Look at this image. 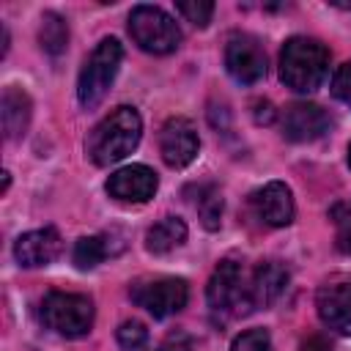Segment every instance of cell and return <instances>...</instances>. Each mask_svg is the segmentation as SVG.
<instances>
[{"instance_id":"obj_21","label":"cell","mask_w":351,"mask_h":351,"mask_svg":"<svg viewBox=\"0 0 351 351\" xmlns=\"http://www.w3.org/2000/svg\"><path fill=\"white\" fill-rule=\"evenodd\" d=\"M115 340L121 346V351H145L148 348V329L143 321H123L115 332Z\"/></svg>"},{"instance_id":"obj_12","label":"cell","mask_w":351,"mask_h":351,"mask_svg":"<svg viewBox=\"0 0 351 351\" xmlns=\"http://www.w3.org/2000/svg\"><path fill=\"white\" fill-rule=\"evenodd\" d=\"M252 214L269 228H285L293 219V195L282 181H269L250 195Z\"/></svg>"},{"instance_id":"obj_26","label":"cell","mask_w":351,"mask_h":351,"mask_svg":"<svg viewBox=\"0 0 351 351\" xmlns=\"http://www.w3.org/2000/svg\"><path fill=\"white\" fill-rule=\"evenodd\" d=\"M299 351H332V346L324 335H310L299 343Z\"/></svg>"},{"instance_id":"obj_10","label":"cell","mask_w":351,"mask_h":351,"mask_svg":"<svg viewBox=\"0 0 351 351\" xmlns=\"http://www.w3.org/2000/svg\"><path fill=\"white\" fill-rule=\"evenodd\" d=\"M329 112L310 101H296L282 112V134L291 143H313L329 132Z\"/></svg>"},{"instance_id":"obj_11","label":"cell","mask_w":351,"mask_h":351,"mask_svg":"<svg viewBox=\"0 0 351 351\" xmlns=\"http://www.w3.org/2000/svg\"><path fill=\"white\" fill-rule=\"evenodd\" d=\"M156 186L159 178L148 165H126L107 178V192L118 203H148Z\"/></svg>"},{"instance_id":"obj_17","label":"cell","mask_w":351,"mask_h":351,"mask_svg":"<svg viewBox=\"0 0 351 351\" xmlns=\"http://www.w3.org/2000/svg\"><path fill=\"white\" fill-rule=\"evenodd\" d=\"M184 241H186V225H184V219H178V217H165V219H159L156 225H151L148 233H145V247H148V252H154V255L173 252V250L181 247Z\"/></svg>"},{"instance_id":"obj_22","label":"cell","mask_w":351,"mask_h":351,"mask_svg":"<svg viewBox=\"0 0 351 351\" xmlns=\"http://www.w3.org/2000/svg\"><path fill=\"white\" fill-rule=\"evenodd\" d=\"M176 11L186 22H192L195 27H206L211 14H214V3H208V0H184V3H176Z\"/></svg>"},{"instance_id":"obj_16","label":"cell","mask_w":351,"mask_h":351,"mask_svg":"<svg viewBox=\"0 0 351 351\" xmlns=\"http://www.w3.org/2000/svg\"><path fill=\"white\" fill-rule=\"evenodd\" d=\"M30 96L16 88V85H8L3 90V101H0V115H3V132H5V140H19L25 132H27V123H30Z\"/></svg>"},{"instance_id":"obj_19","label":"cell","mask_w":351,"mask_h":351,"mask_svg":"<svg viewBox=\"0 0 351 351\" xmlns=\"http://www.w3.org/2000/svg\"><path fill=\"white\" fill-rule=\"evenodd\" d=\"M195 192L197 195H195L192 206H195L203 228L206 230H217L219 228V219H222V195H219V189L211 186V184H200Z\"/></svg>"},{"instance_id":"obj_8","label":"cell","mask_w":351,"mask_h":351,"mask_svg":"<svg viewBox=\"0 0 351 351\" xmlns=\"http://www.w3.org/2000/svg\"><path fill=\"white\" fill-rule=\"evenodd\" d=\"M225 69L241 85H255L266 77V52L255 36L236 33L225 44Z\"/></svg>"},{"instance_id":"obj_5","label":"cell","mask_w":351,"mask_h":351,"mask_svg":"<svg viewBox=\"0 0 351 351\" xmlns=\"http://www.w3.org/2000/svg\"><path fill=\"white\" fill-rule=\"evenodd\" d=\"M129 36L143 52H151V55H167L181 41V30H178L176 19L156 5H134L132 8Z\"/></svg>"},{"instance_id":"obj_7","label":"cell","mask_w":351,"mask_h":351,"mask_svg":"<svg viewBox=\"0 0 351 351\" xmlns=\"http://www.w3.org/2000/svg\"><path fill=\"white\" fill-rule=\"evenodd\" d=\"M129 296L134 304L145 307L154 318L176 315L186 307L189 288L178 277H156V280H140L129 288Z\"/></svg>"},{"instance_id":"obj_20","label":"cell","mask_w":351,"mask_h":351,"mask_svg":"<svg viewBox=\"0 0 351 351\" xmlns=\"http://www.w3.org/2000/svg\"><path fill=\"white\" fill-rule=\"evenodd\" d=\"M38 41H41V49L49 52V55H60L69 44V25L63 16L58 14H44L41 16V27H38Z\"/></svg>"},{"instance_id":"obj_25","label":"cell","mask_w":351,"mask_h":351,"mask_svg":"<svg viewBox=\"0 0 351 351\" xmlns=\"http://www.w3.org/2000/svg\"><path fill=\"white\" fill-rule=\"evenodd\" d=\"M337 225H340V233H337L340 247H343L346 252H351V206H348V211L337 219Z\"/></svg>"},{"instance_id":"obj_2","label":"cell","mask_w":351,"mask_h":351,"mask_svg":"<svg viewBox=\"0 0 351 351\" xmlns=\"http://www.w3.org/2000/svg\"><path fill=\"white\" fill-rule=\"evenodd\" d=\"M329 74V49L318 38L293 36L280 52V80L296 93H313Z\"/></svg>"},{"instance_id":"obj_1","label":"cell","mask_w":351,"mask_h":351,"mask_svg":"<svg viewBox=\"0 0 351 351\" xmlns=\"http://www.w3.org/2000/svg\"><path fill=\"white\" fill-rule=\"evenodd\" d=\"M140 134H143V121L137 110L123 104V107H115L104 121L93 126V132L88 134L85 151L93 165L110 167L137 148Z\"/></svg>"},{"instance_id":"obj_3","label":"cell","mask_w":351,"mask_h":351,"mask_svg":"<svg viewBox=\"0 0 351 351\" xmlns=\"http://www.w3.org/2000/svg\"><path fill=\"white\" fill-rule=\"evenodd\" d=\"M121 60H123V47L118 38H101L96 44V49L85 60L80 80H77V99L85 110H96L104 101L121 69Z\"/></svg>"},{"instance_id":"obj_9","label":"cell","mask_w":351,"mask_h":351,"mask_svg":"<svg viewBox=\"0 0 351 351\" xmlns=\"http://www.w3.org/2000/svg\"><path fill=\"white\" fill-rule=\"evenodd\" d=\"M200 140H197V129L189 118H167L165 126L159 129V154L165 159V165L170 167H186L195 156H197Z\"/></svg>"},{"instance_id":"obj_14","label":"cell","mask_w":351,"mask_h":351,"mask_svg":"<svg viewBox=\"0 0 351 351\" xmlns=\"http://www.w3.org/2000/svg\"><path fill=\"white\" fill-rule=\"evenodd\" d=\"M60 252H63V241H60V233L55 228H38V230L22 233L14 244L16 263L27 266V269L49 266Z\"/></svg>"},{"instance_id":"obj_18","label":"cell","mask_w":351,"mask_h":351,"mask_svg":"<svg viewBox=\"0 0 351 351\" xmlns=\"http://www.w3.org/2000/svg\"><path fill=\"white\" fill-rule=\"evenodd\" d=\"M112 233H99V236H82L77 244H74V263L77 269H93L99 266L107 255H115L121 252V247H112Z\"/></svg>"},{"instance_id":"obj_13","label":"cell","mask_w":351,"mask_h":351,"mask_svg":"<svg viewBox=\"0 0 351 351\" xmlns=\"http://www.w3.org/2000/svg\"><path fill=\"white\" fill-rule=\"evenodd\" d=\"M318 318L337 335H351V282H326L315 293Z\"/></svg>"},{"instance_id":"obj_28","label":"cell","mask_w":351,"mask_h":351,"mask_svg":"<svg viewBox=\"0 0 351 351\" xmlns=\"http://www.w3.org/2000/svg\"><path fill=\"white\" fill-rule=\"evenodd\" d=\"M348 167H351V145H348Z\"/></svg>"},{"instance_id":"obj_6","label":"cell","mask_w":351,"mask_h":351,"mask_svg":"<svg viewBox=\"0 0 351 351\" xmlns=\"http://www.w3.org/2000/svg\"><path fill=\"white\" fill-rule=\"evenodd\" d=\"M206 299L214 315L222 318H236L247 313L250 304V282H244V271L236 261H222L206 288Z\"/></svg>"},{"instance_id":"obj_27","label":"cell","mask_w":351,"mask_h":351,"mask_svg":"<svg viewBox=\"0 0 351 351\" xmlns=\"http://www.w3.org/2000/svg\"><path fill=\"white\" fill-rule=\"evenodd\" d=\"M156 351H189L186 346H170V343H165L162 348H156Z\"/></svg>"},{"instance_id":"obj_23","label":"cell","mask_w":351,"mask_h":351,"mask_svg":"<svg viewBox=\"0 0 351 351\" xmlns=\"http://www.w3.org/2000/svg\"><path fill=\"white\" fill-rule=\"evenodd\" d=\"M230 351H271V337L266 329H247L236 335Z\"/></svg>"},{"instance_id":"obj_4","label":"cell","mask_w":351,"mask_h":351,"mask_svg":"<svg viewBox=\"0 0 351 351\" xmlns=\"http://www.w3.org/2000/svg\"><path fill=\"white\" fill-rule=\"evenodd\" d=\"M38 315L47 329L63 337H82L93 326V302L82 293H66V291H49L41 299Z\"/></svg>"},{"instance_id":"obj_15","label":"cell","mask_w":351,"mask_h":351,"mask_svg":"<svg viewBox=\"0 0 351 351\" xmlns=\"http://www.w3.org/2000/svg\"><path fill=\"white\" fill-rule=\"evenodd\" d=\"M285 282H288V269L280 261H261L250 277V304L252 307L274 304L285 291Z\"/></svg>"},{"instance_id":"obj_24","label":"cell","mask_w":351,"mask_h":351,"mask_svg":"<svg viewBox=\"0 0 351 351\" xmlns=\"http://www.w3.org/2000/svg\"><path fill=\"white\" fill-rule=\"evenodd\" d=\"M332 93L337 101L351 107V60H346L343 66H337L335 77H332Z\"/></svg>"}]
</instances>
